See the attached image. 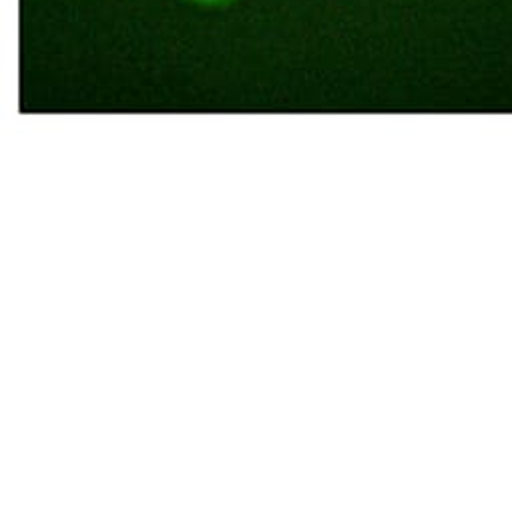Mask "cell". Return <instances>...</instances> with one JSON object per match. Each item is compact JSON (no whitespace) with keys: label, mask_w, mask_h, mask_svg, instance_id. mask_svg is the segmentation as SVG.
Listing matches in <instances>:
<instances>
[{"label":"cell","mask_w":512,"mask_h":512,"mask_svg":"<svg viewBox=\"0 0 512 512\" xmlns=\"http://www.w3.org/2000/svg\"><path fill=\"white\" fill-rule=\"evenodd\" d=\"M191 3L201 7H223V5H229L231 0H191Z\"/></svg>","instance_id":"6da1fadb"}]
</instances>
